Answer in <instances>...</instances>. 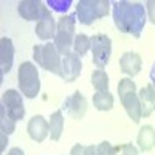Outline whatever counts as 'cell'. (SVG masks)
<instances>
[{
  "mask_svg": "<svg viewBox=\"0 0 155 155\" xmlns=\"http://www.w3.org/2000/svg\"><path fill=\"white\" fill-rule=\"evenodd\" d=\"M137 143H138V147L140 150L143 152H149L153 149L155 146V129L149 124L143 126L138 132V137H137Z\"/></svg>",
  "mask_w": 155,
  "mask_h": 155,
  "instance_id": "cell-17",
  "label": "cell"
},
{
  "mask_svg": "<svg viewBox=\"0 0 155 155\" xmlns=\"http://www.w3.org/2000/svg\"><path fill=\"white\" fill-rule=\"evenodd\" d=\"M0 140H2V146H0V150H5V147H6V144H8V135H0Z\"/></svg>",
  "mask_w": 155,
  "mask_h": 155,
  "instance_id": "cell-30",
  "label": "cell"
},
{
  "mask_svg": "<svg viewBox=\"0 0 155 155\" xmlns=\"http://www.w3.org/2000/svg\"><path fill=\"white\" fill-rule=\"evenodd\" d=\"M140 102H141V112H143V118L152 115V112L155 110V88L152 87V84L146 85L144 88L140 90L138 93Z\"/></svg>",
  "mask_w": 155,
  "mask_h": 155,
  "instance_id": "cell-16",
  "label": "cell"
},
{
  "mask_svg": "<svg viewBox=\"0 0 155 155\" xmlns=\"http://www.w3.org/2000/svg\"><path fill=\"white\" fill-rule=\"evenodd\" d=\"M150 84H152V87L155 88V64L152 65V68H150Z\"/></svg>",
  "mask_w": 155,
  "mask_h": 155,
  "instance_id": "cell-31",
  "label": "cell"
},
{
  "mask_svg": "<svg viewBox=\"0 0 155 155\" xmlns=\"http://www.w3.org/2000/svg\"><path fill=\"white\" fill-rule=\"evenodd\" d=\"M88 50H90V37L85 34H76L74 42H73V53L82 58L87 54Z\"/></svg>",
  "mask_w": 155,
  "mask_h": 155,
  "instance_id": "cell-22",
  "label": "cell"
},
{
  "mask_svg": "<svg viewBox=\"0 0 155 155\" xmlns=\"http://www.w3.org/2000/svg\"><path fill=\"white\" fill-rule=\"evenodd\" d=\"M64 109H65V112L68 113L70 118L81 120V118H84V115L87 112V99L84 98V95L79 92V90H76L73 95H70L65 99Z\"/></svg>",
  "mask_w": 155,
  "mask_h": 155,
  "instance_id": "cell-10",
  "label": "cell"
},
{
  "mask_svg": "<svg viewBox=\"0 0 155 155\" xmlns=\"http://www.w3.org/2000/svg\"><path fill=\"white\" fill-rule=\"evenodd\" d=\"M17 82H19V92L28 99H34L41 92V78L34 64L30 61H25L20 64L19 73H17Z\"/></svg>",
  "mask_w": 155,
  "mask_h": 155,
  "instance_id": "cell-3",
  "label": "cell"
},
{
  "mask_svg": "<svg viewBox=\"0 0 155 155\" xmlns=\"http://www.w3.org/2000/svg\"><path fill=\"white\" fill-rule=\"evenodd\" d=\"M121 155H138V149L132 144V143H126L120 146Z\"/></svg>",
  "mask_w": 155,
  "mask_h": 155,
  "instance_id": "cell-25",
  "label": "cell"
},
{
  "mask_svg": "<svg viewBox=\"0 0 155 155\" xmlns=\"http://www.w3.org/2000/svg\"><path fill=\"white\" fill-rule=\"evenodd\" d=\"M146 9H147V19L150 20V23L155 25V0H147Z\"/></svg>",
  "mask_w": 155,
  "mask_h": 155,
  "instance_id": "cell-26",
  "label": "cell"
},
{
  "mask_svg": "<svg viewBox=\"0 0 155 155\" xmlns=\"http://www.w3.org/2000/svg\"><path fill=\"white\" fill-rule=\"evenodd\" d=\"M6 155H25V152L20 147H12V149H9V152Z\"/></svg>",
  "mask_w": 155,
  "mask_h": 155,
  "instance_id": "cell-29",
  "label": "cell"
},
{
  "mask_svg": "<svg viewBox=\"0 0 155 155\" xmlns=\"http://www.w3.org/2000/svg\"><path fill=\"white\" fill-rule=\"evenodd\" d=\"M62 54L58 51L54 42H47L41 45H34L33 59L41 68L53 73L56 76L62 74Z\"/></svg>",
  "mask_w": 155,
  "mask_h": 155,
  "instance_id": "cell-2",
  "label": "cell"
},
{
  "mask_svg": "<svg viewBox=\"0 0 155 155\" xmlns=\"http://www.w3.org/2000/svg\"><path fill=\"white\" fill-rule=\"evenodd\" d=\"M92 84L96 92H107L109 90V74L104 70H95L92 73Z\"/></svg>",
  "mask_w": 155,
  "mask_h": 155,
  "instance_id": "cell-20",
  "label": "cell"
},
{
  "mask_svg": "<svg viewBox=\"0 0 155 155\" xmlns=\"http://www.w3.org/2000/svg\"><path fill=\"white\" fill-rule=\"evenodd\" d=\"M84 150H85V146L82 144H74L70 150V155H84Z\"/></svg>",
  "mask_w": 155,
  "mask_h": 155,
  "instance_id": "cell-27",
  "label": "cell"
},
{
  "mask_svg": "<svg viewBox=\"0 0 155 155\" xmlns=\"http://www.w3.org/2000/svg\"><path fill=\"white\" fill-rule=\"evenodd\" d=\"M74 14L71 16H64L58 20L56 25V36H54V45L58 48V51L65 56L68 53H71V47L74 42Z\"/></svg>",
  "mask_w": 155,
  "mask_h": 155,
  "instance_id": "cell-5",
  "label": "cell"
},
{
  "mask_svg": "<svg viewBox=\"0 0 155 155\" xmlns=\"http://www.w3.org/2000/svg\"><path fill=\"white\" fill-rule=\"evenodd\" d=\"M112 14H113V23L118 28V31L124 34H130L135 39H140L147 20L146 8L143 6V3L120 0V2L113 3Z\"/></svg>",
  "mask_w": 155,
  "mask_h": 155,
  "instance_id": "cell-1",
  "label": "cell"
},
{
  "mask_svg": "<svg viewBox=\"0 0 155 155\" xmlns=\"http://www.w3.org/2000/svg\"><path fill=\"white\" fill-rule=\"evenodd\" d=\"M109 11V0H79L76 3V17L84 25H92L95 20L106 17Z\"/></svg>",
  "mask_w": 155,
  "mask_h": 155,
  "instance_id": "cell-4",
  "label": "cell"
},
{
  "mask_svg": "<svg viewBox=\"0 0 155 155\" xmlns=\"http://www.w3.org/2000/svg\"><path fill=\"white\" fill-rule=\"evenodd\" d=\"M27 130H28V135L31 137V140H34L36 143H42L50 135V123L42 115H34L28 121Z\"/></svg>",
  "mask_w": 155,
  "mask_h": 155,
  "instance_id": "cell-11",
  "label": "cell"
},
{
  "mask_svg": "<svg viewBox=\"0 0 155 155\" xmlns=\"http://www.w3.org/2000/svg\"><path fill=\"white\" fill-rule=\"evenodd\" d=\"M113 95L109 92H96L93 95V106L96 110H101V112H109L113 109Z\"/></svg>",
  "mask_w": 155,
  "mask_h": 155,
  "instance_id": "cell-19",
  "label": "cell"
},
{
  "mask_svg": "<svg viewBox=\"0 0 155 155\" xmlns=\"http://www.w3.org/2000/svg\"><path fill=\"white\" fill-rule=\"evenodd\" d=\"M96 150H98V155H116V146H112L109 141H102L96 146Z\"/></svg>",
  "mask_w": 155,
  "mask_h": 155,
  "instance_id": "cell-24",
  "label": "cell"
},
{
  "mask_svg": "<svg viewBox=\"0 0 155 155\" xmlns=\"http://www.w3.org/2000/svg\"><path fill=\"white\" fill-rule=\"evenodd\" d=\"M12 62H14V44H12L9 37H2L0 39V68H2V76L11 71Z\"/></svg>",
  "mask_w": 155,
  "mask_h": 155,
  "instance_id": "cell-15",
  "label": "cell"
},
{
  "mask_svg": "<svg viewBox=\"0 0 155 155\" xmlns=\"http://www.w3.org/2000/svg\"><path fill=\"white\" fill-rule=\"evenodd\" d=\"M0 130L3 135H11L16 130V121L6 113V109L0 106Z\"/></svg>",
  "mask_w": 155,
  "mask_h": 155,
  "instance_id": "cell-21",
  "label": "cell"
},
{
  "mask_svg": "<svg viewBox=\"0 0 155 155\" xmlns=\"http://www.w3.org/2000/svg\"><path fill=\"white\" fill-rule=\"evenodd\" d=\"M56 22H54V17L53 14H51V11L47 9L44 11V16L41 17V20H39L36 23V34L39 39H42V41H50V39H53L56 36Z\"/></svg>",
  "mask_w": 155,
  "mask_h": 155,
  "instance_id": "cell-12",
  "label": "cell"
},
{
  "mask_svg": "<svg viewBox=\"0 0 155 155\" xmlns=\"http://www.w3.org/2000/svg\"><path fill=\"white\" fill-rule=\"evenodd\" d=\"M84 155H98V150H96V146H85V150H84Z\"/></svg>",
  "mask_w": 155,
  "mask_h": 155,
  "instance_id": "cell-28",
  "label": "cell"
},
{
  "mask_svg": "<svg viewBox=\"0 0 155 155\" xmlns=\"http://www.w3.org/2000/svg\"><path fill=\"white\" fill-rule=\"evenodd\" d=\"M141 64H143L141 56L138 53H135V51H126V53L120 58L121 71L127 76H130V78L137 76L141 71Z\"/></svg>",
  "mask_w": 155,
  "mask_h": 155,
  "instance_id": "cell-14",
  "label": "cell"
},
{
  "mask_svg": "<svg viewBox=\"0 0 155 155\" xmlns=\"http://www.w3.org/2000/svg\"><path fill=\"white\" fill-rule=\"evenodd\" d=\"M2 106L6 109V113L14 121H20L25 118L23 98H22V93L19 90H14V88L5 90L2 95Z\"/></svg>",
  "mask_w": 155,
  "mask_h": 155,
  "instance_id": "cell-7",
  "label": "cell"
},
{
  "mask_svg": "<svg viewBox=\"0 0 155 155\" xmlns=\"http://www.w3.org/2000/svg\"><path fill=\"white\" fill-rule=\"evenodd\" d=\"M130 92H137V85L135 82L130 79V78H123V79L118 82V96H124Z\"/></svg>",
  "mask_w": 155,
  "mask_h": 155,
  "instance_id": "cell-23",
  "label": "cell"
},
{
  "mask_svg": "<svg viewBox=\"0 0 155 155\" xmlns=\"http://www.w3.org/2000/svg\"><path fill=\"white\" fill-rule=\"evenodd\" d=\"M50 138L53 141H58L64 132V115H62V110H56L51 113L50 116Z\"/></svg>",
  "mask_w": 155,
  "mask_h": 155,
  "instance_id": "cell-18",
  "label": "cell"
},
{
  "mask_svg": "<svg viewBox=\"0 0 155 155\" xmlns=\"http://www.w3.org/2000/svg\"><path fill=\"white\" fill-rule=\"evenodd\" d=\"M82 71V62L81 58L78 56L76 53H68L62 58V74L61 78L65 82H73L76 81L78 78L81 76Z\"/></svg>",
  "mask_w": 155,
  "mask_h": 155,
  "instance_id": "cell-9",
  "label": "cell"
},
{
  "mask_svg": "<svg viewBox=\"0 0 155 155\" xmlns=\"http://www.w3.org/2000/svg\"><path fill=\"white\" fill-rule=\"evenodd\" d=\"M90 51H92L93 65L98 70L106 68L112 54V41L107 34H93L90 37Z\"/></svg>",
  "mask_w": 155,
  "mask_h": 155,
  "instance_id": "cell-6",
  "label": "cell"
},
{
  "mask_svg": "<svg viewBox=\"0 0 155 155\" xmlns=\"http://www.w3.org/2000/svg\"><path fill=\"white\" fill-rule=\"evenodd\" d=\"M121 99V104L126 110V113L129 115L135 124H138L143 118V112H141V102H140V98H138V93L137 92H130L124 96L120 98Z\"/></svg>",
  "mask_w": 155,
  "mask_h": 155,
  "instance_id": "cell-13",
  "label": "cell"
},
{
  "mask_svg": "<svg viewBox=\"0 0 155 155\" xmlns=\"http://www.w3.org/2000/svg\"><path fill=\"white\" fill-rule=\"evenodd\" d=\"M47 9V5L41 0H22L17 5V12L19 16L23 20H28V22H39L41 17L44 16V11Z\"/></svg>",
  "mask_w": 155,
  "mask_h": 155,
  "instance_id": "cell-8",
  "label": "cell"
}]
</instances>
